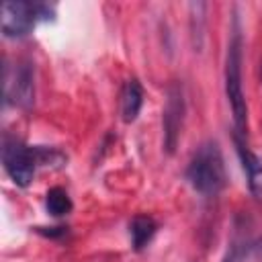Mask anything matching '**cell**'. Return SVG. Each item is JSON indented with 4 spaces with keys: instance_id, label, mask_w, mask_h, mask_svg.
<instances>
[{
    "instance_id": "6da1fadb",
    "label": "cell",
    "mask_w": 262,
    "mask_h": 262,
    "mask_svg": "<svg viewBox=\"0 0 262 262\" xmlns=\"http://www.w3.org/2000/svg\"><path fill=\"white\" fill-rule=\"evenodd\" d=\"M186 180L201 194H217L225 186V166L215 141H205L186 168Z\"/></svg>"
},
{
    "instance_id": "7a4b0ae2",
    "label": "cell",
    "mask_w": 262,
    "mask_h": 262,
    "mask_svg": "<svg viewBox=\"0 0 262 262\" xmlns=\"http://www.w3.org/2000/svg\"><path fill=\"white\" fill-rule=\"evenodd\" d=\"M225 94L233 113L235 133L244 135L248 127V104L242 88V37L235 31L229 45H227V59H225Z\"/></svg>"
},
{
    "instance_id": "3957f363",
    "label": "cell",
    "mask_w": 262,
    "mask_h": 262,
    "mask_svg": "<svg viewBox=\"0 0 262 262\" xmlns=\"http://www.w3.org/2000/svg\"><path fill=\"white\" fill-rule=\"evenodd\" d=\"M53 14V6L43 2L8 0L0 8V29L4 37H25L31 33L37 20H49Z\"/></svg>"
},
{
    "instance_id": "277c9868",
    "label": "cell",
    "mask_w": 262,
    "mask_h": 262,
    "mask_svg": "<svg viewBox=\"0 0 262 262\" xmlns=\"http://www.w3.org/2000/svg\"><path fill=\"white\" fill-rule=\"evenodd\" d=\"M2 164L6 174L16 186H29L39 162V147L25 145L18 139L6 137L2 143Z\"/></svg>"
},
{
    "instance_id": "5b68a950",
    "label": "cell",
    "mask_w": 262,
    "mask_h": 262,
    "mask_svg": "<svg viewBox=\"0 0 262 262\" xmlns=\"http://www.w3.org/2000/svg\"><path fill=\"white\" fill-rule=\"evenodd\" d=\"M4 98L14 106L29 108L35 100V70L29 61H18L12 70L4 68Z\"/></svg>"
},
{
    "instance_id": "8992f818",
    "label": "cell",
    "mask_w": 262,
    "mask_h": 262,
    "mask_svg": "<svg viewBox=\"0 0 262 262\" xmlns=\"http://www.w3.org/2000/svg\"><path fill=\"white\" fill-rule=\"evenodd\" d=\"M184 92L178 82H172L166 92V106H164V147L168 154H174L180 129H182V119H184Z\"/></svg>"
},
{
    "instance_id": "52a82bcc",
    "label": "cell",
    "mask_w": 262,
    "mask_h": 262,
    "mask_svg": "<svg viewBox=\"0 0 262 262\" xmlns=\"http://www.w3.org/2000/svg\"><path fill=\"white\" fill-rule=\"evenodd\" d=\"M235 149H237V156H239V162L244 166V172L248 176V186H250V192L256 201L262 203V162L246 147V143L242 141V135L235 133Z\"/></svg>"
},
{
    "instance_id": "ba28073f",
    "label": "cell",
    "mask_w": 262,
    "mask_h": 262,
    "mask_svg": "<svg viewBox=\"0 0 262 262\" xmlns=\"http://www.w3.org/2000/svg\"><path fill=\"white\" fill-rule=\"evenodd\" d=\"M141 104H143V88L141 84L131 78L125 82L123 86V92H121V115H123V121L125 123H133L141 111Z\"/></svg>"
},
{
    "instance_id": "9c48e42d",
    "label": "cell",
    "mask_w": 262,
    "mask_h": 262,
    "mask_svg": "<svg viewBox=\"0 0 262 262\" xmlns=\"http://www.w3.org/2000/svg\"><path fill=\"white\" fill-rule=\"evenodd\" d=\"M158 223L149 215H135L129 223V235H131V246L135 252H141L156 235Z\"/></svg>"
},
{
    "instance_id": "30bf717a",
    "label": "cell",
    "mask_w": 262,
    "mask_h": 262,
    "mask_svg": "<svg viewBox=\"0 0 262 262\" xmlns=\"http://www.w3.org/2000/svg\"><path fill=\"white\" fill-rule=\"evenodd\" d=\"M45 207L51 215L61 217V215H68L72 211V199L61 186H53L45 194Z\"/></svg>"
},
{
    "instance_id": "8fae6325",
    "label": "cell",
    "mask_w": 262,
    "mask_h": 262,
    "mask_svg": "<svg viewBox=\"0 0 262 262\" xmlns=\"http://www.w3.org/2000/svg\"><path fill=\"white\" fill-rule=\"evenodd\" d=\"M252 254H254V256H256V258L262 262V235H260V237H258V239L252 244Z\"/></svg>"
},
{
    "instance_id": "7c38bea8",
    "label": "cell",
    "mask_w": 262,
    "mask_h": 262,
    "mask_svg": "<svg viewBox=\"0 0 262 262\" xmlns=\"http://www.w3.org/2000/svg\"><path fill=\"white\" fill-rule=\"evenodd\" d=\"M237 260H239V256H237V248L233 246V248H231V250L225 254V258H223L221 262H237Z\"/></svg>"
}]
</instances>
